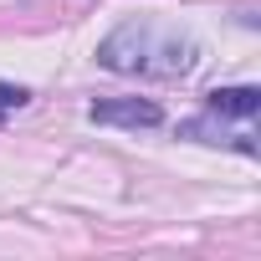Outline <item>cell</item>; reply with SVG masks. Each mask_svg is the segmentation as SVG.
Listing matches in <instances>:
<instances>
[{
  "instance_id": "cell-1",
  "label": "cell",
  "mask_w": 261,
  "mask_h": 261,
  "mask_svg": "<svg viewBox=\"0 0 261 261\" xmlns=\"http://www.w3.org/2000/svg\"><path fill=\"white\" fill-rule=\"evenodd\" d=\"M97 62L108 72H123V77H164V82H174V77H190L200 67V46L174 26L128 21L97 46Z\"/></svg>"
},
{
  "instance_id": "cell-2",
  "label": "cell",
  "mask_w": 261,
  "mask_h": 261,
  "mask_svg": "<svg viewBox=\"0 0 261 261\" xmlns=\"http://www.w3.org/2000/svg\"><path fill=\"white\" fill-rule=\"evenodd\" d=\"M164 113L149 102V97H108V102H92V123H123V128H154Z\"/></svg>"
},
{
  "instance_id": "cell-3",
  "label": "cell",
  "mask_w": 261,
  "mask_h": 261,
  "mask_svg": "<svg viewBox=\"0 0 261 261\" xmlns=\"http://www.w3.org/2000/svg\"><path fill=\"white\" fill-rule=\"evenodd\" d=\"M210 113L215 118H256L261 113V87H215L210 92Z\"/></svg>"
},
{
  "instance_id": "cell-4",
  "label": "cell",
  "mask_w": 261,
  "mask_h": 261,
  "mask_svg": "<svg viewBox=\"0 0 261 261\" xmlns=\"http://www.w3.org/2000/svg\"><path fill=\"white\" fill-rule=\"evenodd\" d=\"M185 134H190V139H205V144H215L220 123H210V118H205V123H185ZM220 144H236L241 154H256V139H251V134H230V139H220Z\"/></svg>"
},
{
  "instance_id": "cell-5",
  "label": "cell",
  "mask_w": 261,
  "mask_h": 261,
  "mask_svg": "<svg viewBox=\"0 0 261 261\" xmlns=\"http://www.w3.org/2000/svg\"><path fill=\"white\" fill-rule=\"evenodd\" d=\"M0 102H6V108H11V102H26V92H21V87H6V82H0Z\"/></svg>"
}]
</instances>
